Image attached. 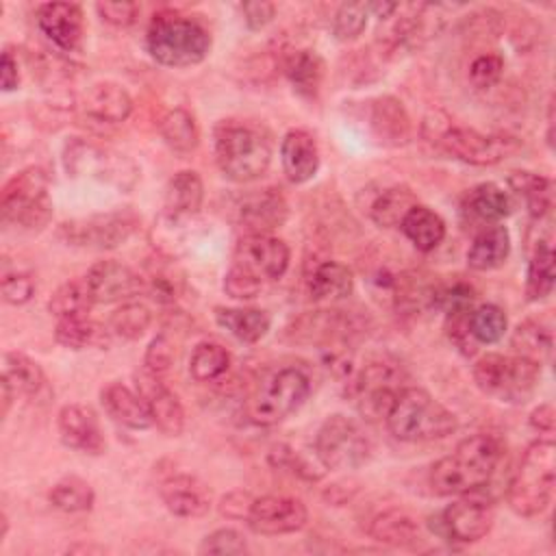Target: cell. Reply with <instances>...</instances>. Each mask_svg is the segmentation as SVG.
Here are the masks:
<instances>
[{"mask_svg": "<svg viewBox=\"0 0 556 556\" xmlns=\"http://www.w3.org/2000/svg\"><path fill=\"white\" fill-rule=\"evenodd\" d=\"M504 456L497 437L478 432L463 439L454 452L439 458L428 473L430 489L437 495H469L491 482Z\"/></svg>", "mask_w": 556, "mask_h": 556, "instance_id": "1", "label": "cell"}, {"mask_svg": "<svg viewBox=\"0 0 556 556\" xmlns=\"http://www.w3.org/2000/svg\"><path fill=\"white\" fill-rule=\"evenodd\" d=\"M213 150L219 172L232 182L261 178L274 154L269 132L245 119H222L213 130Z\"/></svg>", "mask_w": 556, "mask_h": 556, "instance_id": "2", "label": "cell"}, {"mask_svg": "<svg viewBox=\"0 0 556 556\" xmlns=\"http://www.w3.org/2000/svg\"><path fill=\"white\" fill-rule=\"evenodd\" d=\"M389 432L408 443L445 439L458 428L456 415L421 387H402L387 415Z\"/></svg>", "mask_w": 556, "mask_h": 556, "instance_id": "3", "label": "cell"}, {"mask_svg": "<svg viewBox=\"0 0 556 556\" xmlns=\"http://www.w3.org/2000/svg\"><path fill=\"white\" fill-rule=\"evenodd\" d=\"M146 46L156 63L167 67H189L208 56L213 39L208 28L195 17L178 11H159L150 20Z\"/></svg>", "mask_w": 556, "mask_h": 556, "instance_id": "4", "label": "cell"}, {"mask_svg": "<svg viewBox=\"0 0 556 556\" xmlns=\"http://www.w3.org/2000/svg\"><path fill=\"white\" fill-rule=\"evenodd\" d=\"M421 132L439 150L469 165H495L521 148L519 139L513 135L456 126L443 113H430L424 119Z\"/></svg>", "mask_w": 556, "mask_h": 556, "instance_id": "5", "label": "cell"}, {"mask_svg": "<svg viewBox=\"0 0 556 556\" xmlns=\"http://www.w3.org/2000/svg\"><path fill=\"white\" fill-rule=\"evenodd\" d=\"M556 480V445L552 439L532 441L506 491V502L519 517H536L552 502Z\"/></svg>", "mask_w": 556, "mask_h": 556, "instance_id": "6", "label": "cell"}, {"mask_svg": "<svg viewBox=\"0 0 556 556\" xmlns=\"http://www.w3.org/2000/svg\"><path fill=\"white\" fill-rule=\"evenodd\" d=\"M313 391L311 376L298 365L269 371L250 397V419L258 426H274L300 410Z\"/></svg>", "mask_w": 556, "mask_h": 556, "instance_id": "7", "label": "cell"}, {"mask_svg": "<svg viewBox=\"0 0 556 556\" xmlns=\"http://www.w3.org/2000/svg\"><path fill=\"white\" fill-rule=\"evenodd\" d=\"M50 178L43 167L30 165L11 176L0 193L2 222L24 230H39L52 217V200L48 193Z\"/></svg>", "mask_w": 556, "mask_h": 556, "instance_id": "8", "label": "cell"}, {"mask_svg": "<svg viewBox=\"0 0 556 556\" xmlns=\"http://www.w3.org/2000/svg\"><path fill=\"white\" fill-rule=\"evenodd\" d=\"M476 387L500 402L523 404L536 389L541 378V365L523 356L484 354L471 369Z\"/></svg>", "mask_w": 556, "mask_h": 556, "instance_id": "9", "label": "cell"}, {"mask_svg": "<svg viewBox=\"0 0 556 556\" xmlns=\"http://www.w3.org/2000/svg\"><path fill=\"white\" fill-rule=\"evenodd\" d=\"M315 454L326 469H358L371 456V441L356 419L334 413L315 434Z\"/></svg>", "mask_w": 556, "mask_h": 556, "instance_id": "10", "label": "cell"}, {"mask_svg": "<svg viewBox=\"0 0 556 556\" xmlns=\"http://www.w3.org/2000/svg\"><path fill=\"white\" fill-rule=\"evenodd\" d=\"M63 163L72 176L98 178L117 189H130L139 178V167L130 156L85 139H72L65 146Z\"/></svg>", "mask_w": 556, "mask_h": 556, "instance_id": "11", "label": "cell"}, {"mask_svg": "<svg viewBox=\"0 0 556 556\" xmlns=\"http://www.w3.org/2000/svg\"><path fill=\"white\" fill-rule=\"evenodd\" d=\"M139 217L132 211H111L61 224L59 235L70 245L111 250L132 237Z\"/></svg>", "mask_w": 556, "mask_h": 556, "instance_id": "12", "label": "cell"}, {"mask_svg": "<svg viewBox=\"0 0 556 556\" xmlns=\"http://www.w3.org/2000/svg\"><path fill=\"white\" fill-rule=\"evenodd\" d=\"M432 521H437L432 523V530L443 539L456 543H476L491 532L495 510L489 500L469 495L445 506Z\"/></svg>", "mask_w": 556, "mask_h": 556, "instance_id": "13", "label": "cell"}, {"mask_svg": "<svg viewBox=\"0 0 556 556\" xmlns=\"http://www.w3.org/2000/svg\"><path fill=\"white\" fill-rule=\"evenodd\" d=\"M361 321L356 315L348 311H306L295 317L289 328L287 337L293 343H317V345H334L339 341H350L354 334L361 332Z\"/></svg>", "mask_w": 556, "mask_h": 556, "instance_id": "14", "label": "cell"}, {"mask_svg": "<svg viewBox=\"0 0 556 556\" xmlns=\"http://www.w3.org/2000/svg\"><path fill=\"white\" fill-rule=\"evenodd\" d=\"M308 510L302 500L291 495H261L254 497L248 510V526L256 534L278 536L291 534L306 526Z\"/></svg>", "mask_w": 556, "mask_h": 556, "instance_id": "15", "label": "cell"}, {"mask_svg": "<svg viewBox=\"0 0 556 556\" xmlns=\"http://www.w3.org/2000/svg\"><path fill=\"white\" fill-rule=\"evenodd\" d=\"M291 261L289 245L271 235H243L235 248V265L252 271L261 280L280 278Z\"/></svg>", "mask_w": 556, "mask_h": 556, "instance_id": "16", "label": "cell"}, {"mask_svg": "<svg viewBox=\"0 0 556 556\" xmlns=\"http://www.w3.org/2000/svg\"><path fill=\"white\" fill-rule=\"evenodd\" d=\"M87 287L96 300V304H113V302H130L137 298L146 282L143 278L128 265L119 261H98L85 274Z\"/></svg>", "mask_w": 556, "mask_h": 556, "instance_id": "17", "label": "cell"}, {"mask_svg": "<svg viewBox=\"0 0 556 556\" xmlns=\"http://www.w3.org/2000/svg\"><path fill=\"white\" fill-rule=\"evenodd\" d=\"M135 387L152 415V424L161 432L178 437L185 430V408L178 395L159 376H152L146 369L135 376Z\"/></svg>", "mask_w": 556, "mask_h": 556, "instance_id": "18", "label": "cell"}, {"mask_svg": "<svg viewBox=\"0 0 556 556\" xmlns=\"http://www.w3.org/2000/svg\"><path fill=\"white\" fill-rule=\"evenodd\" d=\"M61 441L83 454H102L106 447L104 432L93 408L85 404H65L56 415Z\"/></svg>", "mask_w": 556, "mask_h": 556, "instance_id": "19", "label": "cell"}, {"mask_svg": "<svg viewBox=\"0 0 556 556\" xmlns=\"http://www.w3.org/2000/svg\"><path fill=\"white\" fill-rule=\"evenodd\" d=\"M39 30L63 52L78 50L85 35L83 9L76 2H46L37 9Z\"/></svg>", "mask_w": 556, "mask_h": 556, "instance_id": "20", "label": "cell"}, {"mask_svg": "<svg viewBox=\"0 0 556 556\" xmlns=\"http://www.w3.org/2000/svg\"><path fill=\"white\" fill-rule=\"evenodd\" d=\"M367 128L371 137L389 148H400L410 141L413 124L404 104L393 96H378L367 102Z\"/></svg>", "mask_w": 556, "mask_h": 556, "instance_id": "21", "label": "cell"}, {"mask_svg": "<svg viewBox=\"0 0 556 556\" xmlns=\"http://www.w3.org/2000/svg\"><path fill=\"white\" fill-rule=\"evenodd\" d=\"M161 500L176 517H202L213 506V493L204 480L191 473H174L161 482Z\"/></svg>", "mask_w": 556, "mask_h": 556, "instance_id": "22", "label": "cell"}, {"mask_svg": "<svg viewBox=\"0 0 556 556\" xmlns=\"http://www.w3.org/2000/svg\"><path fill=\"white\" fill-rule=\"evenodd\" d=\"M289 206L278 189H263L243 198L237 219L245 235H269L287 222Z\"/></svg>", "mask_w": 556, "mask_h": 556, "instance_id": "23", "label": "cell"}, {"mask_svg": "<svg viewBox=\"0 0 556 556\" xmlns=\"http://www.w3.org/2000/svg\"><path fill=\"white\" fill-rule=\"evenodd\" d=\"M280 163L293 185H304L319 169V148L315 137L304 128L289 130L280 141Z\"/></svg>", "mask_w": 556, "mask_h": 556, "instance_id": "24", "label": "cell"}, {"mask_svg": "<svg viewBox=\"0 0 556 556\" xmlns=\"http://www.w3.org/2000/svg\"><path fill=\"white\" fill-rule=\"evenodd\" d=\"M83 113L100 124H122L132 113V98L119 83H93L83 96Z\"/></svg>", "mask_w": 556, "mask_h": 556, "instance_id": "25", "label": "cell"}, {"mask_svg": "<svg viewBox=\"0 0 556 556\" xmlns=\"http://www.w3.org/2000/svg\"><path fill=\"white\" fill-rule=\"evenodd\" d=\"M515 208L513 193L497 182H480L471 187L460 204V211L467 219L478 222L482 228L500 224Z\"/></svg>", "mask_w": 556, "mask_h": 556, "instance_id": "26", "label": "cell"}, {"mask_svg": "<svg viewBox=\"0 0 556 556\" xmlns=\"http://www.w3.org/2000/svg\"><path fill=\"white\" fill-rule=\"evenodd\" d=\"M100 402L109 417L124 428L146 430L152 424V415L141 395L122 382H111L100 391Z\"/></svg>", "mask_w": 556, "mask_h": 556, "instance_id": "27", "label": "cell"}, {"mask_svg": "<svg viewBox=\"0 0 556 556\" xmlns=\"http://www.w3.org/2000/svg\"><path fill=\"white\" fill-rule=\"evenodd\" d=\"M510 254V232L504 224H491L476 232L469 250L467 265L476 271H491L506 263Z\"/></svg>", "mask_w": 556, "mask_h": 556, "instance_id": "28", "label": "cell"}, {"mask_svg": "<svg viewBox=\"0 0 556 556\" xmlns=\"http://www.w3.org/2000/svg\"><path fill=\"white\" fill-rule=\"evenodd\" d=\"M282 67L298 96L306 100L317 98L326 67L321 56L315 50H308V48L289 50L282 59Z\"/></svg>", "mask_w": 556, "mask_h": 556, "instance_id": "29", "label": "cell"}, {"mask_svg": "<svg viewBox=\"0 0 556 556\" xmlns=\"http://www.w3.org/2000/svg\"><path fill=\"white\" fill-rule=\"evenodd\" d=\"M367 534L378 543L404 547V545H413L415 541H419L421 528L408 510L387 508L371 517V521L367 526Z\"/></svg>", "mask_w": 556, "mask_h": 556, "instance_id": "30", "label": "cell"}, {"mask_svg": "<svg viewBox=\"0 0 556 556\" xmlns=\"http://www.w3.org/2000/svg\"><path fill=\"white\" fill-rule=\"evenodd\" d=\"M215 321L243 343L261 341L271 328L269 313L250 306H215Z\"/></svg>", "mask_w": 556, "mask_h": 556, "instance_id": "31", "label": "cell"}, {"mask_svg": "<svg viewBox=\"0 0 556 556\" xmlns=\"http://www.w3.org/2000/svg\"><path fill=\"white\" fill-rule=\"evenodd\" d=\"M204 185L198 172L180 169L165 185V213L172 217H191L200 211Z\"/></svg>", "mask_w": 556, "mask_h": 556, "instance_id": "32", "label": "cell"}, {"mask_svg": "<svg viewBox=\"0 0 556 556\" xmlns=\"http://www.w3.org/2000/svg\"><path fill=\"white\" fill-rule=\"evenodd\" d=\"M111 328L91 319L89 315L83 317H65L59 319L54 326V339L67 350H87L98 348L104 350L111 343Z\"/></svg>", "mask_w": 556, "mask_h": 556, "instance_id": "33", "label": "cell"}, {"mask_svg": "<svg viewBox=\"0 0 556 556\" xmlns=\"http://www.w3.org/2000/svg\"><path fill=\"white\" fill-rule=\"evenodd\" d=\"M354 291L352 271L339 261H321L308 276V295L315 302H337Z\"/></svg>", "mask_w": 556, "mask_h": 556, "instance_id": "34", "label": "cell"}, {"mask_svg": "<svg viewBox=\"0 0 556 556\" xmlns=\"http://www.w3.org/2000/svg\"><path fill=\"white\" fill-rule=\"evenodd\" d=\"M510 193L519 195L526 202L528 213L534 219H543L554 204V182L547 176H541L536 172L519 169L508 176Z\"/></svg>", "mask_w": 556, "mask_h": 556, "instance_id": "35", "label": "cell"}, {"mask_svg": "<svg viewBox=\"0 0 556 556\" xmlns=\"http://www.w3.org/2000/svg\"><path fill=\"white\" fill-rule=\"evenodd\" d=\"M404 237L419 250L430 252L445 239V222L430 206L415 204L400 224Z\"/></svg>", "mask_w": 556, "mask_h": 556, "instance_id": "36", "label": "cell"}, {"mask_svg": "<svg viewBox=\"0 0 556 556\" xmlns=\"http://www.w3.org/2000/svg\"><path fill=\"white\" fill-rule=\"evenodd\" d=\"M2 382L11 387L15 397H33L46 387V374L37 361L22 352L2 356Z\"/></svg>", "mask_w": 556, "mask_h": 556, "instance_id": "37", "label": "cell"}, {"mask_svg": "<svg viewBox=\"0 0 556 556\" xmlns=\"http://www.w3.org/2000/svg\"><path fill=\"white\" fill-rule=\"evenodd\" d=\"M556 280V269H554V250L552 241H539L534 245V252L528 261V271H526V300L528 302H541L545 300Z\"/></svg>", "mask_w": 556, "mask_h": 556, "instance_id": "38", "label": "cell"}, {"mask_svg": "<svg viewBox=\"0 0 556 556\" xmlns=\"http://www.w3.org/2000/svg\"><path fill=\"white\" fill-rule=\"evenodd\" d=\"M159 130H161V137L163 141L167 143L169 150L178 152V154H189L198 148L200 143V128H198V122L195 117L182 109V106H176V109H169L163 117H161V124H159Z\"/></svg>", "mask_w": 556, "mask_h": 556, "instance_id": "39", "label": "cell"}, {"mask_svg": "<svg viewBox=\"0 0 556 556\" xmlns=\"http://www.w3.org/2000/svg\"><path fill=\"white\" fill-rule=\"evenodd\" d=\"M415 204L419 202L406 185H393L371 202L369 217L380 228H400L402 219Z\"/></svg>", "mask_w": 556, "mask_h": 556, "instance_id": "40", "label": "cell"}, {"mask_svg": "<svg viewBox=\"0 0 556 556\" xmlns=\"http://www.w3.org/2000/svg\"><path fill=\"white\" fill-rule=\"evenodd\" d=\"M510 345L517 356H523L543 365L552 354V345H554L552 330L543 321L530 317L515 328Z\"/></svg>", "mask_w": 556, "mask_h": 556, "instance_id": "41", "label": "cell"}, {"mask_svg": "<svg viewBox=\"0 0 556 556\" xmlns=\"http://www.w3.org/2000/svg\"><path fill=\"white\" fill-rule=\"evenodd\" d=\"M93 304H96V300H93V295L87 287V280L83 276V278L67 280L61 287H56V291L48 300V311L56 319L83 317V315H89Z\"/></svg>", "mask_w": 556, "mask_h": 556, "instance_id": "42", "label": "cell"}, {"mask_svg": "<svg viewBox=\"0 0 556 556\" xmlns=\"http://www.w3.org/2000/svg\"><path fill=\"white\" fill-rule=\"evenodd\" d=\"M230 367V352L215 341H202L193 348L189 358V374L195 382H213Z\"/></svg>", "mask_w": 556, "mask_h": 556, "instance_id": "43", "label": "cell"}, {"mask_svg": "<svg viewBox=\"0 0 556 556\" xmlns=\"http://www.w3.org/2000/svg\"><path fill=\"white\" fill-rule=\"evenodd\" d=\"M48 500L56 510L85 513V510H91L96 502V493L87 480L78 476H65L59 482H54V486L48 493Z\"/></svg>", "mask_w": 556, "mask_h": 556, "instance_id": "44", "label": "cell"}, {"mask_svg": "<svg viewBox=\"0 0 556 556\" xmlns=\"http://www.w3.org/2000/svg\"><path fill=\"white\" fill-rule=\"evenodd\" d=\"M152 324V313L146 304L141 302H124L117 306L111 317H109V328L115 337H122L126 341H135L146 334V330Z\"/></svg>", "mask_w": 556, "mask_h": 556, "instance_id": "45", "label": "cell"}, {"mask_svg": "<svg viewBox=\"0 0 556 556\" xmlns=\"http://www.w3.org/2000/svg\"><path fill=\"white\" fill-rule=\"evenodd\" d=\"M508 328V317L497 304H480L469 313V332L476 343H497Z\"/></svg>", "mask_w": 556, "mask_h": 556, "instance_id": "46", "label": "cell"}, {"mask_svg": "<svg viewBox=\"0 0 556 556\" xmlns=\"http://www.w3.org/2000/svg\"><path fill=\"white\" fill-rule=\"evenodd\" d=\"M369 15V2H343L332 17V35L343 43L358 39Z\"/></svg>", "mask_w": 556, "mask_h": 556, "instance_id": "47", "label": "cell"}, {"mask_svg": "<svg viewBox=\"0 0 556 556\" xmlns=\"http://www.w3.org/2000/svg\"><path fill=\"white\" fill-rule=\"evenodd\" d=\"M269 460H271L276 467L289 469L291 473H295V476H300V478H304V480H311V482L319 480V478L324 476V469H326V467H321V465L315 467L302 452H298V450H293V447H289V445H278V447H274L271 454H269Z\"/></svg>", "mask_w": 556, "mask_h": 556, "instance_id": "48", "label": "cell"}, {"mask_svg": "<svg viewBox=\"0 0 556 556\" xmlns=\"http://www.w3.org/2000/svg\"><path fill=\"white\" fill-rule=\"evenodd\" d=\"M174 358H176V348H174V341L167 332H161L156 334L148 348H146V354H143V369L152 376H165L172 365H174Z\"/></svg>", "mask_w": 556, "mask_h": 556, "instance_id": "49", "label": "cell"}, {"mask_svg": "<svg viewBox=\"0 0 556 556\" xmlns=\"http://www.w3.org/2000/svg\"><path fill=\"white\" fill-rule=\"evenodd\" d=\"M224 293L232 300H252L261 293L263 280L254 276L252 271L243 269L241 265H230V269L224 274Z\"/></svg>", "mask_w": 556, "mask_h": 556, "instance_id": "50", "label": "cell"}, {"mask_svg": "<svg viewBox=\"0 0 556 556\" xmlns=\"http://www.w3.org/2000/svg\"><path fill=\"white\" fill-rule=\"evenodd\" d=\"M502 74H504V59L495 52L478 54L469 63V83L476 89H491L493 85L500 83Z\"/></svg>", "mask_w": 556, "mask_h": 556, "instance_id": "51", "label": "cell"}, {"mask_svg": "<svg viewBox=\"0 0 556 556\" xmlns=\"http://www.w3.org/2000/svg\"><path fill=\"white\" fill-rule=\"evenodd\" d=\"M200 554H245V536L235 528H219L206 534L198 547Z\"/></svg>", "mask_w": 556, "mask_h": 556, "instance_id": "52", "label": "cell"}, {"mask_svg": "<svg viewBox=\"0 0 556 556\" xmlns=\"http://www.w3.org/2000/svg\"><path fill=\"white\" fill-rule=\"evenodd\" d=\"M469 313H471V308L445 313L447 315V337L465 356H471L478 345L469 332Z\"/></svg>", "mask_w": 556, "mask_h": 556, "instance_id": "53", "label": "cell"}, {"mask_svg": "<svg viewBox=\"0 0 556 556\" xmlns=\"http://www.w3.org/2000/svg\"><path fill=\"white\" fill-rule=\"evenodd\" d=\"M35 293V280L24 271H4L2 274V298L9 304H26Z\"/></svg>", "mask_w": 556, "mask_h": 556, "instance_id": "54", "label": "cell"}, {"mask_svg": "<svg viewBox=\"0 0 556 556\" xmlns=\"http://www.w3.org/2000/svg\"><path fill=\"white\" fill-rule=\"evenodd\" d=\"M96 11L106 24H111L115 28H128L139 17L137 2H98Z\"/></svg>", "mask_w": 556, "mask_h": 556, "instance_id": "55", "label": "cell"}, {"mask_svg": "<svg viewBox=\"0 0 556 556\" xmlns=\"http://www.w3.org/2000/svg\"><path fill=\"white\" fill-rule=\"evenodd\" d=\"M241 13H243V22L250 30H261L274 20L276 4L267 2V0L245 2V4H241Z\"/></svg>", "mask_w": 556, "mask_h": 556, "instance_id": "56", "label": "cell"}, {"mask_svg": "<svg viewBox=\"0 0 556 556\" xmlns=\"http://www.w3.org/2000/svg\"><path fill=\"white\" fill-rule=\"evenodd\" d=\"M252 495L248 491H230L228 495L222 497L219 502V513L228 519H245L250 504H252Z\"/></svg>", "mask_w": 556, "mask_h": 556, "instance_id": "57", "label": "cell"}, {"mask_svg": "<svg viewBox=\"0 0 556 556\" xmlns=\"http://www.w3.org/2000/svg\"><path fill=\"white\" fill-rule=\"evenodd\" d=\"M358 491V482L356 480H337L332 484L326 486L324 491V500L332 506H343L348 504Z\"/></svg>", "mask_w": 556, "mask_h": 556, "instance_id": "58", "label": "cell"}, {"mask_svg": "<svg viewBox=\"0 0 556 556\" xmlns=\"http://www.w3.org/2000/svg\"><path fill=\"white\" fill-rule=\"evenodd\" d=\"M530 426H532L536 432L552 434V432H554V426H556V413H554V406H552L549 402L539 404V406L530 413Z\"/></svg>", "mask_w": 556, "mask_h": 556, "instance_id": "59", "label": "cell"}, {"mask_svg": "<svg viewBox=\"0 0 556 556\" xmlns=\"http://www.w3.org/2000/svg\"><path fill=\"white\" fill-rule=\"evenodd\" d=\"M2 91H13L20 85V67H17V59L13 56V52L7 48L2 52Z\"/></svg>", "mask_w": 556, "mask_h": 556, "instance_id": "60", "label": "cell"}, {"mask_svg": "<svg viewBox=\"0 0 556 556\" xmlns=\"http://www.w3.org/2000/svg\"><path fill=\"white\" fill-rule=\"evenodd\" d=\"M13 400H17V397H15V393L11 391V387H9L7 382H2V380H0V402H2V417H7V415H9Z\"/></svg>", "mask_w": 556, "mask_h": 556, "instance_id": "61", "label": "cell"}, {"mask_svg": "<svg viewBox=\"0 0 556 556\" xmlns=\"http://www.w3.org/2000/svg\"><path fill=\"white\" fill-rule=\"evenodd\" d=\"M0 523H2V530H0V543H2L4 536H7V532H9V517H7L4 510H2V515H0Z\"/></svg>", "mask_w": 556, "mask_h": 556, "instance_id": "62", "label": "cell"}, {"mask_svg": "<svg viewBox=\"0 0 556 556\" xmlns=\"http://www.w3.org/2000/svg\"><path fill=\"white\" fill-rule=\"evenodd\" d=\"M76 549H83V552H104L102 547H89V545H76V547H70V552H76Z\"/></svg>", "mask_w": 556, "mask_h": 556, "instance_id": "63", "label": "cell"}]
</instances>
